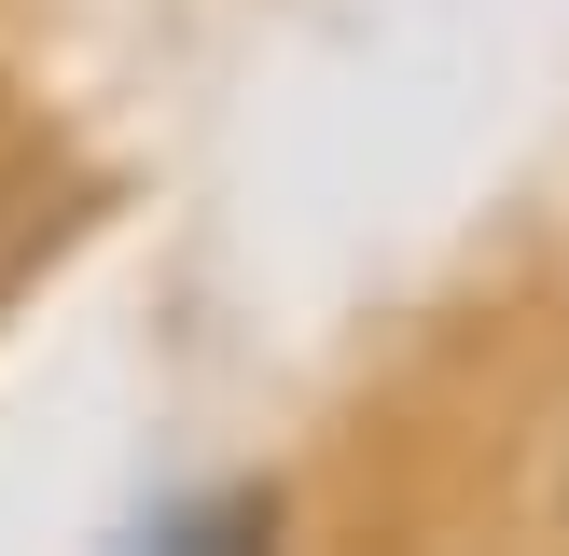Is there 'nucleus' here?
Listing matches in <instances>:
<instances>
[{"instance_id": "f257e3e1", "label": "nucleus", "mask_w": 569, "mask_h": 556, "mask_svg": "<svg viewBox=\"0 0 569 556\" xmlns=\"http://www.w3.org/2000/svg\"><path fill=\"white\" fill-rule=\"evenodd\" d=\"M42 237H56V153H42V126L0 111V278H14Z\"/></svg>"}, {"instance_id": "f03ea898", "label": "nucleus", "mask_w": 569, "mask_h": 556, "mask_svg": "<svg viewBox=\"0 0 569 556\" xmlns=\"http://www.w3.org/2000/svg\"><path fill=\"white\" fill-rule=\"evenodd\" d=\"M264 528H278V500L237 487V500H181V515H153V543H264Z\"/></svg>"}, {"instance_id": "7ed1b4c3", "label": "nucleus", "mask_w": 569, "mask_h": 556, "mask_svg": "<svg viewBox=\"0 0 569 556\" xmlns=\"http://www.w3.org/2000/svg\"><path fill=\"white\" fill-rule=\"evenodd\" d=\"M556 500H569V473H556Z\"/></svg>"}]
</instances>
